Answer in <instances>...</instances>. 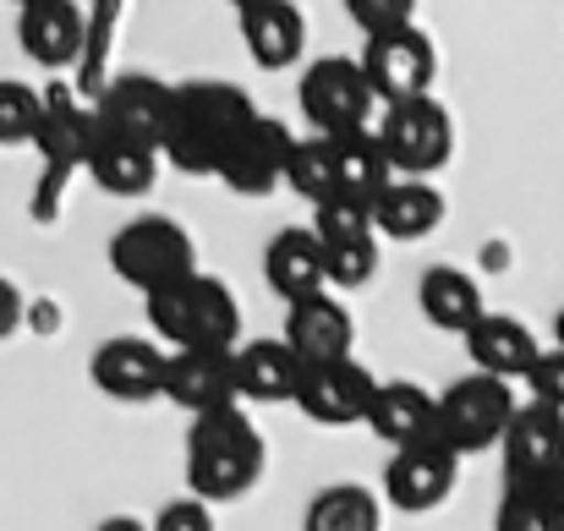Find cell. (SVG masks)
I'll list each match as a JSON object with an SVG mask.
<instances>
[{
	"label": "cell",
	"mask_w": 564,
	"mask_h": 531,
	"mask_svg": "<svg viewBox=\"0 0 564 531\" xmlns=\"http://www.w3.org/2000/svg\"><path fill=\"white\" fill-rule=\"evenodd\" d=\"M263 466H269V444H263V427L241 411V400L214 405V411H192L187 488L197 499L230 505L263 483Z\"/></svg>",
	"instance_id": "obj_1"
},
{
	"label": "cell",
	"mask_w": 564,
	"mask_h": 531,
	"mask_svg": "<svg viewBox=\"0 0 564 531\" xmlns=\"http://www.w3.org/2000/svg\"><path fill=\"white\" fill-rule=\"evenodd\" d=\"M258 116L252 94L236 88V83H219V77H197L182 83L176 99H171V127L160 138V154L165 165H176L182 176H214L230 138Z\"/></svg>",
	"instance_id": "obj_2"
},
{
	"label": "cell",
	"mask_w": 564,
	"mask_h": 531,
	"mask_svg": "<svg viewBox=\"0 0 564 531\" xmlns=\"http://www.w3.org/2000/svg\"><path fill=\"white\" fill-rule=\"evenodd\" d=\"M149 329L165 346H236L241 340V302L219 274L187 269L165 285L143 291Z\"/></svg>",
	"instance_id": "obj_3"
},
{
	"label": "cell",
	"mask_w": 564,
	"mask_h": 531,
	"mask_svg": "<svg viewBox=\"0 0 564 531\" xmlns=\"http://www.w3.org/2000/svg\"><path fill=\"white\" fill-rule=\"evenodd\" d=\"M516 416V389L510 378H494V372H466L455 378L444 394H438V416H433V433L466 460V455H482V449H499L505 427Z\"/></svg>",
	"instance_id": "obj_4"
},
{
	"label": "cell",
	"mask_w": 564,
	"mask_h": 531,
	"mask_svg": "<svg viewBox=\"0 0 564 531\" xmlns=\"http://www.w3.org/2000/svg\"><path fill=\"white\" fill-rule=\"evenodd\" d=\"M378 143L394 165V176H438L455 154V121L433 94H411V99H389L378 105Z\"/></svg>",
	"instance_id": "obj_5"
},
{
	"label": "cell",
	"mask_w": 564,
	"mask_h": 531,
	"mask_svg": "<svg viewBox=\"0 0 564 531\" xmlns=\"http://www.w3.org/2000/svg\"><path fill=\"white\" fill-rule=\"evenodd\" d=\"M110 269L127 285L149 291V285H165V280L197 269V247H192L182 219H171V214H138V219H127L110 236Z\"/></svg>",
	"instance_id": "obj_6"
},
{
	"label": "cell",
	"mask_w": 564,
	"mask_h": 531,
	"mask_svg": "<svg viewBox=\"0 0 564 531\" xmlns=\"http://www.w3.org/2000/svg\"><path fill=\"white\" fill-rule=\"evenodd\" d=\"M296 99H302V116L313 132H357V127H373L378 116L373 83H368L362 61H351V55L313 61L296 83Z\"/></svg>",
	"instance_id": "obj_7"
},
{
	"label": "cell",
	"mask_w": 564,
	"mask_h": 531,
	"mask_svg": "<svg viewBox=\"0 0 564 531\" xmlns=\"http://www.w3.org/2000/svg\"><path fill=\"white\" fill-rule=\"evenodd\" d=\"M373 389L378 372L357 351H346V356H324V361H302V378H296L291 400L318 427H357V422H368Z\"/></svg>",
	"instance_id": "obj_8"
},
{
	"label": "cell",
	"mask_w": 564,
	"mask_h": 531,
	"mask_svg": "<svg viewBox=\"0 0 564 531\" xmlns=\"http://www.w3.org/2000/svg\"><path fill=\"white\" fill-rule=\"evenodd\" d=\"M357 61H362L368 83H373L378 105L411 99V94H433V77H438V50H433V39L416 22L373 28Z\"/></svg>",
	"instance_id": "obj_9"
},
{
	"label": "cell",
	"mask_w": 564,
	"mask_h": 531,
	"mask_svg": "<svg viewBox=\"0 0 564 531\" xmlns=\"http://www.w3.org/2000/svg\"><path fill=\"white\" fill-rule=\"evenodd\" d=\"M455 477H460V455L438 433H427V438H411V444H394L389 449L383 499L400 516H433L455 494Z\"/></svg>",
	"instance_id": "obj_10"
},
{
	"label": "cell",
	"mask_w": 564,
	"mask_h": 531,
	"mask_svg": "<svg viewBox=\"0 0 564 531\" xmlns=\"http://www.w3.org/2000/svg\"><path fill=\"white\" fill-rule=\"evenodd\" d=\"M171 99L176 88L149 77V72H121L110 77L99 94H94V132H110V138H138V143H154L165 138L171 127Z\"/></svg>",
	"instance_id": "obj_11"
},
{
	"label": "cell",
	"mask_w": 564,
	"mask_h": 531,
	"mask_svg": "<svg viewBox=\"0 0 564 531\" xmlns=\"http://www.w3.org/2000/svg\"><path fill=\"white\" fill-rule=\"evenodd\" d=\"M291 143H296V132H291L280 116H263V110H258V116L230 138V149H225V160H219L214 176L225 181L236 197H269L274 186H285Z\"/></svg>",
	"instance_id": "obj_12"
},
{
	"label": "cell",
	"mask_w": 564,
	"mask_h": 531,
	"mask_svg": "<svg viewBox=\"0 0 564 531\" xmlns=\"http://www.w3.org/2000/svg\"><path fill=\"white\" fill-rule=\"evenodd\" d=\"M88 378L105 400L116 405H143V400H160L165 394V346L143 340V335H116L105 340L94 361H88Z\"/></svg>",
	"instance_id": "obj_13"
},
{
	"label": "cell",
	"mask_w": 564,
	"mask_h": 531,
	"mask_svg": "<svg viewBox=\"0 0 564 531\" xmlns=\"http://www.w3.org/2000/svg\"><path fill=\"white\" fill-rule=\"evenodd\" d=\"M165 400L182 411L236 405V356L230 346H171L165 351Z\"/></svg>",
	"instance_id": "obj_14"
},
{
	"label": "cell",
	"mask_w": 564,
	"mask_h": 531,
	"mask_svg": "<svg viewBox=\"0 0 564 531\" xmlns=\"http://www.w3.org/2000/svg\"><path fill=\"white\" fill-rule=\"evenodd\" d=\"M33 149L44 154V197H55L61 181L72 176L88 160V149H94V110L77 105L66 88L44 94V116H39Z\"/></svg>",
	"instance_id": "obj_15"
},
{
	"label": "cell",
	"mask_w": 564,
	"mask_h": 531,
	"mask_svg": "<svg viewBox=\"0 0 564 531\" xmlns=\"http://www.w3.org/2000/svg\"><path fill=\"white\" fill-rule=\"evenodd\" d=\"M17 44L33 66H72L88 50V17L77 0H28L17 6Z\"/></svg>",
	"instance_id": "obj_16"
},
{
	"label": "cell",
	"mask_w": 564,
	"mask_h": 531,
	"mask_svg": "<svg viewBox=\"0 0 564 531\" xmlns=\"http://www.w3.org/2000/svg\"><path fill=\"white\" fill-rule=\"evenodd\" d=\"M241 11V44L263 72H291L307 55V17L296 0H247Z\"/></svg>",
	"instance_id": "obj_17"
},
{
	"label": "cell",
	"mask_w": 564,
	"mask_h": 531,
	"mask_svg": "<svg viewBox=\"0 0 564 531\" xmlns=\"http://www.w3.org/2000/svg\"><path fill=\"white\" fill-rule=\"evenodd\" d=\"M285 346L302 361H324V356L357 351V318L335 291H313L285 302Z\"/></svg>",
	"instance_id": "obj_18"
},
{
	"label": "cell",
	"mask_w": 564,
	"mask_h": 531,
	"mask_svg": "<svg viewBox=\"0 0 564 531\" xmlns=\"http://www.w3.org/2000/svg\"><path fill=\"white\" fill-rule=\"evenodd\" d=\"M499 455H505V477L564 472V411L543 405V400L516 405V416H510V427L499 438Z\"/></svg>",
	"instance_id": "obj_19"
},
{
	"label": "cell",
	"mask_w": 564,
	"mask_h": 531,
	"mask_svg": "<svg viewBox=\"0 0 564 531\" xmlns=\"http://www.w3.org/2000/svg\"><path fill=\"white\" fill-rule=\"evenodd\" d=\"M444 225V192L433 176H389L373 197V230L389 241H422Z\"/></svg>",
	"instance_id": "obj_20"
},
{
	"label": "cell",
	"mask_w": 564,
	"mask_h": 531,
	"mask_svg": "<svg viewBox=\"0 0 564 531\" xmlns=\"http://www.w3.org/2000/svg\"><path fill=\"white\" fill-rule=\"evenodd\" d=\"M460 340H466L471 367H482V372H494V378H510V383L532 367V356L543 351L538 335H532L516 313H488V307L460 329Z\"/></svg>",
	"instance_id": "obj_21"
},
{
	"label": "cell",
	"mask_w": 564,
	"mask_h": 531,
	"mask_svg": "<svg viewBox=\"0 0 564 531\" xmlns=\"http://www.w3.org/2000/svg\"><path fill=\"white\" fill-rule=\"evenodd\" d=\"M236 394L241 405H280L296 394V378H302V356L280 340H236Z\"/></svg>",
	"instance_id": "obj_22"
},
{
	"label": "cell",
	"mask_w": 564,
	"mask_h": 531,
	"mask_svg": "<svg viewBox=\"0 0 564 531\" xmlns=\"http://www.w3.org/2000/svg\"><path fill=\"white\" fill-rule=\"evenodd\" d=\"M263 280L274 285L280 302H296V296H313V291H329L324 280V241L313 225H291L269 241L263 252Z\"/></svg>",
	"instance_id": "obj_23"
},
{
	"label": "cell",
	"mask_w": 564,
	"mask_h": 531,
	"mask_svg": "<svg viewBox=\"0 0 564 531\" xmlns=\"http://www.w3.org/2000/svg\"><path fill=\"white\" fill-rule=\"evenodd\" d=\"M83 171L94 176L99 192H110V197H143V192L160 181V149H154V143H138V138L94 132V149H88Z\"/></svg>",
	"instance_id": "obj_24"
},
{
	"label": "cell",
	"mask_w": 564,
	"mask_h": 531,
	"mask_svg": "<svg viewBox=\"0 0 564 531\" xmlns=\"http://www.w3.org/2000/svg\"><path fill=\"white\" fill-rule=\"evenodd\" d=\"M433 416H438V394H427L422 383H405V378H378L373 405H368V433L378 444H411V438H427L433 433Z\"/></svg>",
	"instance_id": "obj_25"
},
{
	"label": "cell",
	"mask_w": 564,
	"mask_h": 531,
	"mask_svg": "<svg viewBox=\"0 0 564 531\" xmlns=\"http://www.w3.org/2000/svg\"><path fill=\"white\" fill-rule=\"evenodd\" d=\"M499 531H564V472H527L505 477L499 499Z\"/></svg>",
	"instance_id": "obj_26"
},
{
	"label": "cell",
	"mask_w": 564,
	"mask_h": 531,
	"mask_svg": "<svg viewBox=\"0 0 564 531\" xmlns=\"http://www.w3.org/2000/svg\"><path fill=\"white\" fill-rule=\"evenodd\" d=\"M416 307H422V318H427L433 329L460 335L488 302H482L477 274H466L460 263H433V269L416 280Z\"/></svg>",
	"instance_id": "obj_27"
},
{
	"label": "cell",
	"mask_w": 564,
	"mask_h": 531,
	"mask_svg": "<svg viewBox=\"0 0 564 531\" xmlns=\"http://www.w3.org/2000/svg\"><path fill=\"white\" fill-rule=\"evenodd\" d=\"M383 505L362 483H329L307 505V531H378Z\"/></svg>",
	"instance_id": "obj_28"
},
{
	"label": "cell",
	"mask_w": 564,
	"mask_h": 531,
	"mask_svg": "<svg viewBox=\"0 0 564 531\" xmlns=\"http://www.w3.org/2000/svg\"><path fill=\"white\" fill-rule=\"evenodd\" d=\"M329 138H335V160H340V192L373 203L378 192H383V181L394 176L378 132L373 127H357V132H329Z\"/></svg>",
	"instance_id": "obj_29"
},
{
	"label": "cell",
	"mask_w": 564,
	"mask_h": 531,
	"mask_svg": "<svg viewBox=\"0 0 564 531\" xmlns=\"http://www.w3.org/2000/svg\"><path fill=\"white\" fill-rule=\"evenodd\" d=\"M285 186L307 203L340 192V160H335V138L329 132H313V138H296L291 143V160H285Z\"/></svg>",
	"instance_id": "obj_30"
},
{
	"label": "cell",
	"mask_w": 564,
	"mask_h": 531,
	"mask_svg": "<svg viewBox=\"0 0 564 531\" xmlns=\"http://www.w3.org/2000/svg\"><path fill=\"white\" fill-rule=\"evenodd\" d=\"M324 241V236H318ZM378 269V230H362V236H335V241H324V280H329V291L340 285V291H357V285H368Z\"/></svg>",
	"instance_id": "obj_31"
},
{
	"label": "cell",
	"mask_w": 564,
	"mask_h": 531,
	"mask_svg": "<svg viewBox=\"0 0 564 531\" xmlns=\"http://www.w3.org/2000/svg\"><path fill=\"white\" fill-rule=\"evenodd\" d=\"M39 116H44V94L28 88V83H17V77H0V149L33 143Z\"/></svg>",
	"instance_id": "obj_32"
},
{
	"label": "cell",
	"mask_w": 564,
	"mask_h": 531,
	"mask_svg": "<svg viewBox=\"0 0 564 531\" xmlns=\"http://www.w3.org/2000/svg\"><path fill=\"white\" fill-rule=\"evenodd\" d=\"M313 230H318L324 241H335V236H362V230H373V203H368V197H351V192H329V197L313 203Z\"/></svg>",
	"instance_id": "obj_33"
},
{
	"label": "cell",
	"mask_w": 564,
	"mask_h": 531,
	"mask_svg": "<svg viewBox=\"0 0 564 531\" xmlns=\"http://www.w3.org/2000/svg\"><path fill=\"white\" fill-rule=\"evenodd\" d=\"M521 378H527L532 400H543V405H560V411H564V346L538 351V356H532V367H527Z\"/></svg>",
	"instance_id": "obj_34"
},
{
	"label": "cell",
	"mask_w": 564,
	"mask_h": 531,
	"mask_svg": "<svg viewBox=\"0 0 564 531\" xmlns=\"http://www.w3.org/2000/svg\"><path fill=\"white\" fill-rule=\"evenodd\" d=\"M340 6L351 11V22H357L362 33L389 28V22H411V17H416V0H340Z\"/></svg>",
	"instance_id": "obj_35"
},
{
	"label": "cell",
	"mask_w": 564,
	"mask_h": 531,
	"mask_svg": "<svg viewBox=\"0 0 564 531\" xmlns=\"http://www.w3.org/2000/svg\"><path fill=\"white\" fill-rule=\"evenodd\" d=\"M154 527L160 531H214V510H208V499L187 494V499H171V505L154 516Z\"/></svg>",
	"instance_id": "obj_36"
},
{
	"label": "cell",
	"mask_w": 564,
	"mask_h": 531,
	"mask_svg": "<svg viewBox=\"0 0 564 531\" xmlns=\"http://www.w3.org/2000/svg\"><path fill=\"white\" fill-rule=\"evenodd\" d=\"M22 329V291L0 274V340H11Z\"/></svg>",
	"instance_id": "obj_37"
},
{
	"label": "cell",
	"mask_w": 564,
	"mask_h": 531,
	"mask_svg": "<svg viewBox=\"0 0 564 531\" xmlns=\"http://www.w3.org/2000/svg\"><path fill=\"white\" fill-rule=\"evenodd\" d=\"M554 346H564V307L554 313Z\"/></svg>",
	"instance_id": "obj_38"
},
{
	"label": "cell",
	"mask_w": 564,
	"mask_h": 531,
	"mask_svg": "<svg viewBox=\"0 0 564 531\" xmlns=\"http://www.w3.org/2000/svg\"><path fill=\"white\" fill-rule=\"evenodd\" d=\"M11 6H28V0H11Z\"/></svg>",
	"instance_id": "obj_39"
},
{
	"label": "cell",
	"mask_w": 564,
	"mask_h": 531,
	"mask_svg": "<svg viewBox=\"0 0 564 531\" xmlns=\"http://www.w3.org/2000/svg\"><path fill=\"white\" fill-rule=\"evenodd\" d=\"M230 6H247V0H230Z\"/></svg>",
	"instance_id": "obj_40"
}]
</instances>
